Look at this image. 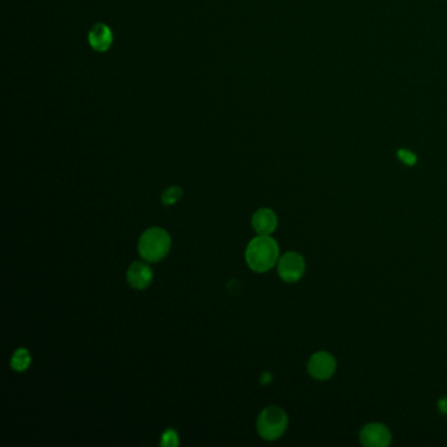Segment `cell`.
<instances>
[{
    "label": "cell",
    "instance_id": "obj_1",
    "mask_svg": "<svg viewBox=\"0 0 447 447\" xmlns=\"http://www.w3.org/2000/svg\"><path fill=\"white\" fill-rule=\"evenodd\" d=\"M280 260V248L271 235H259L250 241L246 250V261L250 269L265 273Z\"/></svg>",
    "mask_w": 447,
    "mask_h": 447
},
{
    "label": "cell",
    "instance_id": "obj_2",
    "mask_svg": "<svg viewBox=\"0 0 447 447\" xmlns=\"http://www.w3.org/2000/svg\"><path fill=\"white\" fill-rule=\"evenodd\" d=\"M171 236L160 227L148 229L142 234L138 243L139 256L147 262L162 261L171 250Z\"/></svg>",
    "mask_w": 447,
    "mask_h": 447
},
{
    "label": "cell",
    "instance_id": "obj_3",
    "mask_svg": "<svg viewBox=\"0 0 447 447\" xmlns=\"http://www.w3.org/2000/svg\"><path fill=\"white\" fill-rule=\"evenodd\" d=\"M289 425L286 412L277 406L265 408L257 418V432L262 439L276 441L281 438Z\"/></svg>",
    "mask_w": 447,
    "mask_h": 447
},
{
    "label": "cell",
    "instance_id": "obj_4",
    "mask_svg": "<svg viewBox=\"0 0 447 447\" xmlns=\"http://www.w3.org/2000/svg\"><path fill=\"white\" fill-rule=\"evenodd\" d=\"M306 271V261L298 252H288L278 260V274L282 281L298 282Z\"/></svg>",
    "mask_w": 447,
    "mask_h": 447
},
{
    "label": "cell",
    "instance_id": "obj_5",
    "mask_svg": "<svg viewBox=\"0 0 447 447\" xmlns=\"http://www.w3.org/2000/svg\"><path fill=\"white\" fill-rule=\"evenodd\" d=\"M337 369L336 360L332 354L328 352H316L311 355L307 371L313 379L316 381H328L331 379Z\"/></svg>",
    "mask_w": 447,
    "mask_h": 447
},
{
    "label": "cell",
    "instance_id": "obj_6",
    "mask_svg": "<svg viewBox=\"0 0 447 447\" xmlns=\"http://www.w3.org/2000/svg\"><path fill=\"white\" fill-rule=\"evenodd\" d=\"M392 441V434L385 424L370 423L360 430V442L366 447H387Z\"/></svg>",
    "mask_w": 447,
    "mask_h": 447
},
{
    "label": "cell",
    "instance_id": "obj_7",
    "mask_svg": "<svg viewBox=\"0 0 447 447\" xmlns=\"http://www.w3.org/2000/svg\"><path fill=\"white\" fill-rule=\"evenodd\" d=\"M126 280L133 289L145 290L154 281V271L147 261H136L129 267Z\"/></svg>",
    "mask_w": 447,
    "mask_h": 447
},
{
    "label": "cell",
    "instance_id": "obj_8",
    "mask_svg": "<svg viewBox=\"0 0 447 447\" xmlns=\"http://www.w3.org/2000/svg\"><path fill=\"white\" fill-rule=\"evenodd\" d=\"M115 41L113 31L104 22H97L88 31V43L94 52H108Z\"/></svg>",
    "mask_w": 447,
    "mask_h": 447
},
{
    "label": "cell",
    "instance_id": "obj_9",
    "mask_svg": "<svg viewBox=\"0 0 447 447\" xmlns=\"http://www.w3.org/2000/svg\"><path fill=\"white\" fill-rule=\"evenodd\" d=\"M277 226L278 218L271 208H259L252 217V227L259 235H271Z\"/></svg>",
    "mask_w": 447,
    "mask_h": 447
},
{
    "label": "cell",
    "instance_id": "obj_10",
    "mask_svg": "<svg viewBox=\"0 0 447 447\" xmlns=\"http://www.w3.org/2000/svg\"><path fill=\"white\" fill-rule=\"evenodd\" d=\"M31 355L27 348H19L10 357V367L12 370L22 373L31 366Z\"/></svg>",
    "mask_w": 447,
    "mask_h": 447
},
{
    "label": "cell",
    "instance_id": "obj_11",
    "mask_svg": "<svg viewBox=\"0 0 447 447\" xmlns=\"http://www.w3.org/2000/svg\"><path fill=\"white\" fill-rule=\"evenodd\" d=\"M181 197H183V189L178 187H171L163 192L162 202L166 206H171V205H175L177 201H180Z\"/></svg>",
    "mask_w": 447,
    "mask_h": 447
},
{
    "label": "cell",
    "instance_id": "obj_12",
    "mask_svg": "<svg viewBox=\"0 0 447 447\" xmlns=\"http://www.w3.org/2000/svg\"><path fill=\"white\" fill-rule=\"evenodd\" d=\"M178 444H180V441H178V434H177L176 430L168 429L163 433L162 441H160V446L175 447Z\"/></svg>",
    "mask_w": 447,
    "mask_h": 447
},
{
    "label": "cell",
    "instance_id": "obj_13",
    "mask_svg": "<svg viewBox=\"0 0 447 447\" xmlns=\"http://www.w3.org/2000/svg\"><path fill=\"white\" fill-rule=\"evenodd\" d=\"M397 157H399V160L402 163H404L406 166H415L416 164L417 156L412 151L406 150V148H400L397 151Z\"/></svg>",
    "mask_w": 447,
    "mask_h": 447
},
{
    "label": "cell",
    "instance_id": "obj_14",
    "mask_svg": "<svg viewBox=\"0 0 447 447\" xmlns=\"http://www.w3.org/2000/svg\"><path fill=\"white\" fill-rule=\"evenodd\" d=\"M438 409H439L442 413L447 415V397H444V399H441V400L438 402Z\"/></svg>",
    "mask_w": 447,
    "mask_h": 447
},
{
    "label": "cell",
    "instance_id": "obj_15",
    "mask_svg": "<svg viewBox=\"0 0 447 447\" xmlns=\"http://www.w3.org/2000/svg\"><path fill=\"white\" fill-rule=\"evenodd\" d=\"M271 375L269 373H264L261 375V383L262 385H268L271 382Z\"/></svg>",
    "mask_w": 447,
    "mask_h": 447
}]
</instances>
